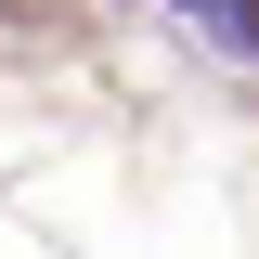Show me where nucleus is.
<instances>
[{"label":"nucleus","mask_w":259,"mask_h":259,"mask_svg":"<svg viewBox=\"0 0 259 259\" xmlns=\"http://www.w3.org/2000/svg\"><path fill=\"white\" fill-rule=\"evenodd\" d=\"M207 39H233V52H259V0H182Z\"/></svg>","instance_id":"f257e3e1"}]
</instances>
